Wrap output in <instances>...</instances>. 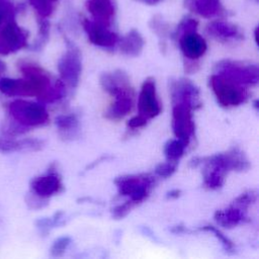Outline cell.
I'll return each mask as SVG.
<instances>
[{
	"label": "cell",
	"instance_id": "30bf717a",
	"mask_svg": "<svg viewBox=\"0 0 259 259\" xmlns=\"http://www.w3.org/2000/svg\"><path fill=\"white\" fill-rule=\"evenodd\" d=\"M139 113L147 119L154 118L161 112V105L157 97L154 79L148 78L144 81L138 100Z\"/></svg>",
	"mask_w": 259,
	"mask_h": 259
},
{
	"label": "cell",
	"instance_id": "6da1fadb",
	"mask_svg": "<svg viewBox=\"0 0 259 259\" xmlns=\"http://www.w3.org/2000/svg\"><path fill=\"white\" fill-rule=\"evenodd\" d=\"M19 69L23 79H0V91L8 96H36L40 99L52 87V78L37 65L21 63Z\"/></svg>",
	"mask_w": 259,
	"mask_h": 259
},
{
	"label": "cell",
	"instance_id": "ffe728a7",
	"mask_svg": "<svg viewBox=\"0 0 259 259\" xmlns=\"http://www.w3.org/2000/svg\"><path fill=\"white\" fill-rule=\"evenodd\" d=\"M42 147V142L36 139L12 140L0 137V151L14 152L21 150H38Z\"/></svg>",
	"mask_w": 259,
	"mask_h": 259
},
{
	"label": "cell",
	"instance_id": "d6a6232c",
	"mask_svg": "<svg viewBox=\"0 0 259 259\" xmlns=\"http://www.w3.org/2000/svg\"><path fill=\"white\" fill-rule=\"evenodd\" d=\"M147 122H148V119L145 116L139 114V115L132 117L127 121V126L131 128H140V127L145 126L147 124Z\"/></svg>",
	"mask_w": 259,
	"mask_h": 259
},
{
	"label": "cell",
	"instance_id": "7c38bea8",
	"mask_svg": "<svg viewBox=\"0 0 259 259\" xmlns=\"http://www.w3.org/2000/svg\"><path fill=\"white\" fill-rule=\"evenodd\" d=\"M30 186L32 193L44 199H48L63 189L61 177L54 168H51L47 174L34 178Z\"/></svg>",
	"mask_w": 259,
	"mask_h": 259
},
{
	"label": "cell",
	"instance_id": "3957f363",
	"mask_svg": "<svg viewBox=\"0 0 259 259\" xmlns=\"http://www.w3.org/2000/svg\"><path fill=\"white\" fill-rule=\"evenodd\" d=\"M8 110L12 120L23 127L42 125L49 120L46 107L33 101L16 99L9 104Z\"/></svg>",
	"mask_w": 259,
	"mask_h": 259
},
{
	"label": "cell",
	"instance_id": "484cf974",
	"mask_svg": "<svg viewBox=\"0 0 259 259\" xmlns=\"http://www.w3.org/2000/svg\"><path fill=\"white\" fill-rule=\"evenodd\" d=\"M58 0H28L29 4L33 7L38 17L41 19H46L50 15H52L55 9V3Z\"/></svg>",
	"mask_w": 259,
	"mask_h": 259
},
{
	"label": "cell",
	"instance_id": "8fae6325",
	"mask_svg": "<svg viewBox=\"0 0 259 259\" xmlns=\"http://www.w3.org/2000/svg\"><path fill=\"white\" fill-rule=\"evenodd\" d=\"M83 27L87 33L88 39L95 46L101 48H112L118 42V35L111 31L108 26L98 23L94 20L84 19Z\"/></svg>",
	"mask_w": 259,
	"mask_h": 259
},
{
	"label": "cell",
	"instance_id": "f546056e",
	"mask_svg": "<svg viewBox=\"0 0 259 259\" xmlns=\"http://www.w3.org/2000/svg\"><path fill=\"white\" fill-rule=\"evenodd\" d=\"M177 168V162H171V161H166L165 163H161L159 164L156 169H155V173L162 178H167L169 176H171Z\"/></svg>",
	"mask_w": 259,
	"mask_h": 259
},
{
	"label": "cell",
	"instance_id": "f1b7e54d",
	"mask_svg": "<svg viewBox=\"0 0 259 259\" xmlns=\"http://www.w3.org/2000/svg\"><path fill=\"white\" fill-rule=\"evenodd\" d=\"M201 230L203 231H207L210 232L212 234H214V236L221 241L222 245L224 246L225 250L228 252H232L234 250V244L232 243L231 240H229L221 231H219L217 228H214L213 226H204L201 228Z\"/></svg>",
	"mask_w": 259,
	"mask_h": 259
},
{
	"label": "cell",
	"instance_id": "ac0fdd59",
	"mask_svg": "<svg viewBox=\"0 0 259 259\" xmlns=\"http://www.w3.org/2000/svg\"><path fill=\"white\" fill-rule=\"evenodd\" d=\"M185 6L204 18L221 15L224 11L220 0H185Z\"/></svg>",
	"mask_w": 259,
	"mask_h": 259
},
{
	"label": "cell",
	"instance_id": "d6986e66",
	"mask_svg": "<svg viewBox=\"0 0 259 259\" xmlns=\"http://www.w3.org/2000/svg\"><path fill=\"white\" fill-rule=\"evenodd\" d=\"M117 44L119 45V50L123 55L137 57L142 53L145 41L141 33L133 29L123 37L118 39Z\"/></svg>",
	"mask_w": 259,
	"mask_h": 259
},
{
	"label": "cell",
	"instance_id": "4fadbf2b",
	"mask_svg": "<svg viewBox=\"0 0 259 259\" xmlns=\"http://www.w3.org/2000/svg\"><path fill=\"white\" fill-rule=\"evenodd\" d=\"M179 47L184 57L190 61H196L202 57L207 49L204 38L196 30H186L179 33Z\"/></svg>",
	"mask_w": 259,
	"mask_h": 259
},
{
	"label": "cell",
	"instance_id": "4dcf8cb0",
	"mask_svg": "<svg viewBox=\"0 0 259 259\" xmlns=\"http://www.w3.org/2000/svg\"><path fill=\"white\" fill-rule=\"evenodd\" d=\"M70 242H71V240L68 237H62V238H59L58 240H56L51 248L52 255H54V256L63 255V253L68 248Z\"/></svg>",
	"mask_w": 259,
	"mask_h": 259
},
{
	"label": "cell",
	"instance_id": "44dd1931",
	"mask_svg": "<svg viewBox=\"0 0 259 259\" xmlns=\"http://www.w3.org/2000/svg\"><path fill=\"white\" fill-rule=\"evenodd\" d=\"M133 94H121L114 97V102L110 105L106 112V116L110 119H119L126 115L133 106Z\"/></svg>",
	"mask_w": 259,
	"mask_h": 259
},
{
	"label": "cell",
	"instance_id": "603a6c76",
	"mask_svg": "<svg viewBox=\"0 0 259 259\" xmlns=\"http://www.w3.org/2000/svg\"><path fill=\"white\" fill-rule=\"evenodd\" d=\"M56 125L65 138H73L79 128V121L73 114H62L56 118Z\"/></svg>",
	"mask_w": 259,
	"mask_h": 259
},
{
	"label": "cell",
	"instance_id": "9c48e42d",
	"mask_svg": "<svg viewBox=\"0 0 259 259\" xmlns=\"http://www.w3.org/2000/svg\"><path fill=\"white\" fill-rule=\"evenodd\" d=\"M218 74H221L241 85H255L259 80V71L256 66L243 65L232 61H223L217 65Z\"/></svg>",
	"mask_w": 259,
	"mask_h": 259
},
{
	"label": "cell",
	"instance_id": "8d00e7d4",
	"mask_svg": "<svg viewBox=\"0 0 259 259\" xmlns=\"http://www.w3.org/2000/svg\"><path fill=\"white\" fill-rule=\"evenodd\" d=\"M158 1H160V0H158Z\"/></svg>",
	"mask_w": 259,
	"mask_h": 259
},
{
	"label": "cell",
	"instance_id": "5bb4252c",
	"mask_svg": "<svg viewBox=\"0 0 259 259\" xmlns=\"http://www.w3.org/2000/svg\"><path fill=\"white\" fill-rule=\"evenodd\" d=\"M170 91L173 103L183 102L190 105L192 108L200 105L198 100L199 90L191 81L187 79H180L173 82Z\"/></svg>",
	"mask_w": 259,
	"mask_h": 259
},
{
	"label": "cell",
	"instance_id": "7a4b0ae2",
	"mask_svg": "<svg viewBox=\"0 0 259 259\" xmlns=\"http://www.w3.org/2000/svg\"><path fill=\"white\" fill-rule=\"evenodd\" d=\"M209 84L219 101L225 107L237 106L244 103L249 92L244 85H241L221 74H213L209 78Z\"/></svg>",
	"mask_w": 259,
	"mask_h": 259
},
{
	"label": "cell",
	"instance_id": "277c9868",
	"mask_svg": "<svg viewBox=\"0 0 259 259\" xmlns=\"http://www.w3.org/2000/svg\"><path fill=\"white\" fill-rule=\"evenodd\" d=\"M118 194L128 196L136 204L143 202L150 194L155 185V179L150 174L124 175L114 180Z\"/></svg>",
	"mask_w": 259,
	"mask_h": 259
},
{
	"label": "cell",
	"instance_id": "9a60e30c",
	"mask_svg": "<svg viewBox=\"0 0 259 259\" xmlns=\"http://www.w3.org/2000/svg\"><path fill=\"white\" fill-rule=\"evenodd\" d=\"M100 84L106 92L114 97L121 94L134 95V90L131 87L130 79L122 71L102 74L100 77Z\"/></svg>",
	"mask_w": 259,
	"mask_h": 259
},
{
	"label": "cell",
	"instance_id": "e575fe53",
	"mask_svg": "<svg viewBox=\"0 0 259 259\" xmlns=\"http://www.w3.org/2000/svg\"><path fill=\"white\" fill-rule=\"evenodd\" d=\"M139 2H143V3H146V4H155L157 2H159L158 0H137Z\"/></svg>",
	"mask_w": 259,
	"mask_h": 259
},
{
	"label": "cell",
	"instance_id": "e0dca14e",
	"mask_svg": "<svg viewBox=\"0 0 259 259\" xmlns=\"http://www.w3.org/2000/svg\"><path fill=\"white\" fill-rule=\"evenodd\" d=\"M246 212L247 210L241 208L235 203H232L225 209L217 210L214 213V220L220 226L230 229L243 223L247 219Z\"/></svg>",
	"mask_w": 259,
	"mask_h": 259
},
{
	"label": "cell",
	"instance_id": "7402d4cb",
	"mask_svg": "<svg viewBox=\"0 0 259 259\" xmlns=\"http://www.w3.org/2000/svg\"><path fill=\"white\" fill-rule=\"evenodd\" d=\"M206 31L210 35L222 39L236 38L241 35L239 29L235 25L222 20H215L208 23L206 26Z\"/></svg>",
	"mask_w": 259,
	"mask_h": 259
},
{
	"label": "cell",
	"instance_id": "836d02e7",
	"mask_svg": "<svg viewBox=\"0 0 259 259\" xmlns=\"http://www.w3.org/2000/svg\"><path fill=\"white\" fill-rule=\"evenodd\" d=\"M179 195H180V190H178V189L171 190V191H169L167 193V197L168 198H177Z\"/></svg>",
	"mask_w": 259,
	"mask_h": 259
},
{
	"label": "cell",
	"instance_id": "4316f807",
	"mask_svg": "<svg viewBox=\"0 0 259 259\" xmlns=\"http://www.w3.org/2000/svg\"><path fill=\"white\" fill-rule=\"evenodd\" d=\"M17 8L12 0H0V28L8 21L15 19Z\"/></svg>",
	"mask_w": 259,
	"mask_h": 259
},
{
	"label": "cell",
	"instance_id": "ba28073f",
	"mask_svg": "<svg viewBox=\"0 0 259 259\" xmlns=\"http://www.w3.org/2000/svg\"><path fill=\"white\" fill-rule=\"evenodd\" d=\"M28 32L20 27L15 19L6 22L0 28V55L15 53L27 46Z\"/></svg>",
	"mask_w": 259,
	"mask_h": 259
},
{
	"label": "cell",
	"instance_id": "1f68e13d",
	"mask_svg": "<svg viewBox=\"0 0 259 259\" xmlns=\"http://www.w3.org/2000/svg\"><path fill=\"white\" fill-rule=\"evenodd\" d=\"M137 204L134 203L133 201H131L130 199L127 201H125L124 203L122 204H119V205H116L115 207L112 208L111 212H112V215L115 218V219H122L124 218L130 211L131 209L136 206Z\"/></svg>",
	"mask_w": 259,
	"mask_h": 259
},
{
	"label": "cell",
	"instance_id": "52a82bcc",
	"mask_svg": "<svg viewBox=\"0 0 259 259\" xmlns=\"http://www.w3.org/2000/svg\"><path fill=\"white\" fill-rule=\"evenodd\" d=\"M192 107L183 102H176L172 109V128L175 137L187 146L194 134Z\"/></svg>",
	"mask_w": 259,
	"mask_h": 259
},
{
	"label": "cell",
	"instance_id": "d590c367",
	"mask_svg": "<svg viewBox=\"0 0 259 259\" xmlns=\"http://www.w3.org/2000/svg\"><path fill=\"white\" fill-rule=\"evenodd\" d=\"M5 70H6L5 64H4L2 61H0V76L5 72Z\"/></svg>",
	"mask_w": 259,
	"mask_h": 259
},
{
	"label": "cell",
	"instance_id": "d4e9b609",
	"mask_svg": "<svg viewBox=\"0 0 259 259\" xmlns=\"http://www.w3.org/2000/svg\"><path fill=\"white\" fill-rule=\"evenodd\" d=\"M66 94V85L62 80H57L49 89V91L39 99L42 103H53Z\"/></svg>",
	"mask_w": 259,
	"mask_h": 259
},
{
	"label": "cell",
	"instance_id": "cb8c5ba5",
	"mask_svg": "<svg viewBox=\"0 0 259 259\" xmlns=\"http://www.w3.org/2000/svg\"><path fill=\"white\" fill-rule=\"evenodd\" d=\"M186 147L187 145L179 139L168 141L164 147V153L167 161L178 163V160L184 155Z\"/></svg>",
	"mask_w": 259,
	"mask_h": 259
},
{
	"label": "cell",
	"instance_id": "2e32d148",
	"mask_svg": "<svg viewBox=\"0 0 259 259\" xmlns=\"http://www.w3.org/2000/svg\"><path fill=\"white\" fill-rule=\"evenodd\" d=\"M86 8L93 16L94 21L110 26L115 13L112 0H88Z\"/></svg>",
	"mask_w": 259,
	"mask_h": 259
},
{
	"label": "cell",
	"instance_id": "5b68a950",
	"mask_svg": "<svg viewBox=\"0 0 259 259\" xmlns=\"http://www.w3.org/2000/svg\"><path fill=\"white\" fill-rule=\"evenodd\" d=\"M203 163L218 166L227 173L230 171H245L250 167L249 160L245 154L237 148L208 157L195 158L191 161V164L194 167Z\"/></svg>",
	"mask_w": 259,
	"mask_h": 259
},
{
	"label": "cell",
	"instance_id": "83f0119b",
	"mask_svg": "<svg viewBox=\"0 0 259 259\" xmlns=\"http://www.w3.org/2000/svg\"><path fill=\"white\" fill-rule=\"evenodd\" d=\"M257 199V192L254 190H248L242 194H240L234 201L236 205L240 206L241 208L247 210L250 205H252Z\"/></svg>",
	"mask_w": 259,
	"mask_h": 259
},
{
	"label": "cell",
	"instance_id": "8992f818",
	"mask_svg": "<svg viewBox=\"0 0 259 259\" xmlns=\"http://www.w3.org/2000/svg\"><path fill=\"white\" fill-rule=\"evenodd\" d=\"M58 70L62 81L71 88L77 87L82 70L81 54L79 50L69 42L67 52L58 63Z\"/></svg>",
	"mask_w": 259,
	"mask_h": 259
}]
</instances>
